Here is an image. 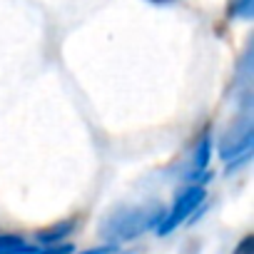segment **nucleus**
I'll list each match as a JSON object with an SVG mask.
<instances>
[{
  "label": "nucleus",
  "mask_w": 254,
  "mask_h": 254,
  "mask_svg": "<svg viewBox=\"0 0 254 254\" xmlns=\"http://www.w3.org/2000/svg\"><path fill=\"white\" fill-rule=\"evenodd\" d=\"M162 214H165V209H162L160 204L117 207V209H112V212L102 219L100 234L107 239V244L130 242V239L145 234L147 229H157Z\"/></svg>",
  "instance_id": "obj_1"
},
{
  "label": "nucleus",
  "mask_w": 254,
  "mask_h": 254,
  "mask_svg": "<svg viewBox=\"0 0 254 254\" xmlns=\"http://www.w3.org/2000/svg\"><path fill=\"white\" fill-rule=\"evenodd\" d=\"M204 197H207L204 185L190 182V187H185V190L177 194V199L172 202V207L162 214V219H160V224H157V234H160V237L172 234L180 224H185V222L194 214V209L204 202Z\"/></svg>",
  "instance_id": "obj_2"
},
{
  "label": "nucleus",
  "mask_w": 254,
  "mask_h": 254,
  "mask_svg": "<svg viewBox=\"0 0 254 254\" xmlns=\"http://www.w3.org/2000/svg\"><path fill=\"white\" fill-rule=\"evenodd\" d=\"M252 142H254V132H252V120L249 115L242 117V122L234 127V132L224 135L222 145H219V157L227 162V167L232 170L237 162H244L252 152Z\"/></svg>",
  "instance_id": "obj_3"
},
{
  "label": "nucleus",
  "mask_w": 254,
  "mask_h": 254,
  "mask_svg": "<svg viewBox=\"0 0 254 254\" xmlns=\"http://www.w3.org/2000/svg\"><path fill=\"white\" fill-rule=\"evenodd\" d=\"M209 160H212V137H209V132H204V135L199 137L197 147H194V155H192L187 170H185V180H187V182L204 185V182H207L204 177H207V165H209Z\"/></svg>",
  "instance_id": "obj_4"
},
{
  "label": "nucleus",
  "mask_w": 254,
  "mask_h": 254,
  "mask_svg": "<svg viewBox=\"0 0 254 254\" xmlns=\"http://www.w3.org/2000/svg\"><path fill=\"white\" fill-rule=\"evenodd\" d=\"M75 227H77V222L70 217V219H60V222H55V224H50V227H43L38 234H35V239L40 242V244H60L63 239H67L72 232H75Z\"/></svg>",
  "instance_id": "obj_5"
},
{
  "label": "nucleus",
  "mask_w": 254,
  "mask_h": 254,
  "mask_svg": "<svg viewBox=\"0 0 254 254\" xmlns=\"http://www.w3.org/2000/svg\"><path fill=\"white\" fill-rule=\"evenodd\" d=\"M35 247H30L18 234H0V254H33Z\"/></svg>",
  "instance_id": "obj_6"
},
{
  "label": "nucleus",
  "mask_w": 254,
  "mask_h": 254,
  "mask_svg": "<svg viewBox=\"0 0 254 254\" xmlns=\"http://www.w3.org/2000/svg\"><path fill=\"white\" fill-rule=\"evenodd\" d=\"M234 18H242V20H249L254 15V0H234V5L229 10Z\"/></svg>",
  "instance_id": "obj_7"
},
{
  "label": "nucleus",
  "mask_w": 254,
  "mask_h": 254,
  "mask_svg": "<svg viewBox=\"0 0 254 254\" xmlns=\"http://www.w3.org/2000/svg\"><path fill=\"white\" fill-rule=\"evenodd\" d=\"M33 254H72V244H48L45 249H35Z\"/></svg>",
  "instance_id": "obj_8"
},
{
  "label": "nucleus",
  "mask_w": 254,
  "mask_h": 254,
  "mask_svg": "<svg viewBox=\"0 0 254 254\" xmlns=\"http://www.w3.org/2000/svg\"><path fill=\"white\" fill-rule=\"evenodd\" d=\"M232 254H254V234H244Z\"/></svg>",
  "instance_id": "obj_9"
},
{
  "label": "nucleus",
  "mask_w": 254,
  "mask_h": 254,
  "mask_svg": "<svg viewBox=\"0 0 254 254\" xmlns=\"http://www.w3.org/2000/svg\"><path fill=\"white\" fill-rule=\"evenodd\" d=\"M115 252H117L115 244H102V247H95V249H85L80 254H115Z\"/></svg>",
  "instance_id": "obj_10"
},
{
  "label": "nucleus",
  "mask_w": 254,
  "mask_h": 254,
  "mask_svg": "<svg viewBox=\"0 0 254 254\" xmlns=\"http://www.w3.org/2000/svg\"><path fill=\"white\" fill-rule=\"evenodd\" d=\"M150 3H157V5H165V3H175V0H150Z\"/></svg>",
  "instance_id": "obj_11"
}]
</instances>
